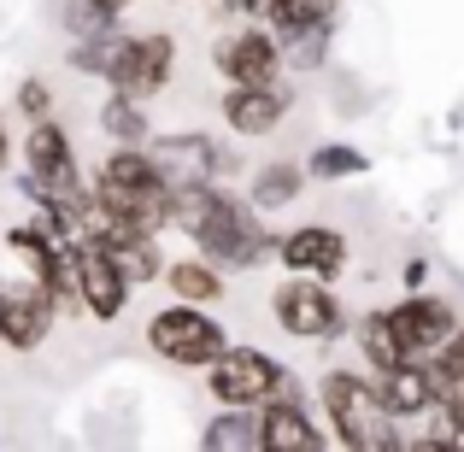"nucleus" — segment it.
<instances>
[{
  "instance_id": "f257e3e1",
  "label": "nucleus",
  "mask_w": 464,
  "mask_h": 452,
  "mask_svg": "<svg viewBox=\"0 0 464 452\" xmlns=\"http://www.w3.org/2000/svg\"><path fill=\"white\" fill-rule=\"evenodd\" d=\"M165 229H182L194 241V253L224 271H259L276 253V236L265 229V212L247 194L224 188V182L200 177V170H170V206H165Z\"/></svg>"
},
{
  "instance_id": "f03ea898",
  "label": "nucleus",
  "mask_w": 464,
  "mask_h": 452,
  "mask_svg": "<svg viewBox=\"0 0 464 452\" xmlns=\"http://www.w3.org/2000/svg\"><path fill=\"white\" fill-rule=\"evenodd\" d=\"M71 65L94 71V77L118 94L153 101V94H165L170 77H177V35L170 30H136V35L106 30V35H89V42L71 47Z\"/></svg>"
},
{
  "instance_id": "7ed1b4c3",
  "label": "nucleus",
  "mask_w": 464,
  "mask_h": 452,
  "mask_svg": "<svg viewBox=\"0 0 464 452\" xmlns=\"http://www.w3.org/2000/svg\"><path fill=\"white\" fill-rule=\"evenodd\" d=\"M317 411H324V429L335 447L347 452H388L400 447V423L382 406V388L371 370H353V364H329L317 370Z\"/></svg>"
},
{
  "instance_id": "20e7f679",
  "label": "nucleus",
  "mask_w": 464,
  "mask_h": 452,
  "mask_svg": "<svg viewBox=\"0 0 464 452\" xmlns=\"http://www.w3.org/2000/svg\"><path fill=\"white\" fill-rule=\"evenodd\" d=\"M89 194L106 206L112 217L148 229V236H165V206H170V165L153 148H118L94 165Z\"/></svg>"
},
{
  "instance_id": "39448f33",
  "label": "nucleus",
  "mask_w": 464,
  "mask_h": 452,
  "mask_svg": "<svg viewBox=\"0 0 464 452\" xmlns=\"http://www.w3.org/2000/svg\"><path fill=\"white\" fill-rule=\"evenodd\" d=\"M141 341H148V352L159 364H170V370H206V364L229 347V329L212 317V305L170 300V305H159V312H148Z\"/></svg>"
},
{
  "instance_id": "423d86ee",
  "label": "nucleus",
  "mask_w": 464,
  "mask_h": 452,
  "mask_svg": "<svg viewBox=\"0 0 464 452\" xmlns=\"http://www.w3.org/2000/svg\"><path fill=\"white\" fill-rule=\"evenodd\" d=\"M271 317L288 341H306V347H324V341L347 335V305L329 283L317 276H288V283L271 288Z\"/></svg>"
},
{
  "instance_id": "0eeeda50",
  "label": "nucleus",
  "mask_w": 464,
  "mask_h": 452,
  "mask_svg": "<svg viewBox=\"0 0 464 452\" xmlns=\"http://www.w3.org/2000/svg\"><path fill=\"white\" fill-rule=\"evenodd\" d=\"M276 388H288V364L265 347H247V341H241V347L229 341V347L206 364V394H212V406H247L253 411V406H265Z\"/></svg>"
},
{
  "instance_id": "6e6552de",
  "label": "nucleus",
  "mask_w": 464,
  "mask_h": 452,
  "mask_svg": "<svg viewBox=\"0 0 464 452\" xmlns=\"http://www.w3.org/2000/svg\"><path fill=\"white\" fill-rule=\"evenodd\" d=\"M212 71L224 82H276L283 77V42L265 30L259 18H247L241 30H224L212 42Z\"/></svg>"
},
{
  "instance_id": "1a4fd4ad",
  "label": "nucleus",
  "mask_w": 464,
  "mask_h": 452,
  "mask_svg": "<svg viewBox=\"0 0 464 452\" xmlns=\"http://www.w3.org/2000/svg\"><path fill=\"white\" fill-rule=\"evenodd\" d=\"M276 264H283L288 276H317V283H335L341 271L353 264V241L347 229L335 224H295L288 236H276Z\"/></svg>"
},
{
  "instance_id": "9d476101",
  "label": "nucleus",
  "mask_w": 464,
  "mask_h": 452,
  "mask_svg": "<svg viewBox=\"0 0 464 452\" xmlns=\"http://www.w3.org/2000/svg\"><path fill=\"white\" fill-rule=\"evenodd\" d=\"M218 112H224L229 136L241 141H265L283 130V118L295 112V89H288L283 77L276 82H229L224 101H218Z\"/></svg>"
},
{
  "instance_id": "9b49d317",
  "label": "nucleus",
  "mask_w": 464,
  "mask_h": 452,
  "mask_svg": "<svg viewBox=\"0 0 464 452\" xmlns=\"http://www.w3.org/2000/svg\"><path fill=\"white\" fill-rule=\"evenodd\" d=\"M253 411H259V452H324L329 447L324 418L295 394V382L276 388V394Z\"/></svg>"
},
{
  "instance_id": "f8f14e48",
  "label": "nucleus",
  "mask_w": 464,
  "mask_h": 452,
  "mask_svg": "<svg viewBox=\"0 0 464 452\" xmlns=\"http://www.w3.org/2000/svg\"><path fill=\"white\" fill-rule=\"evenodd\" d=\"M130 294H136V283L118 271L112 253L77 241V312L89 317V323H118V317L130 312Z\"/></svg>"
},
{
  "instance_id": "ddd939ff",
  "label": "nucleus",
  "mask_w": 464,
  "mask_h": 452,
  "mask_svg": "<svg viewBox=\"0 0 464 452\" xmlns=\"http://www.w3.org/2000/svg\"><path fill=\"white\" fill-rule=\"evenodd\" d=\"M388 323H394L406 359H430V352L447 347V335L459 329V312H453V300L430 294V288H406V300L388 305Z\"/></svg>"
},
{
  "instance_id": "4468645a",
  "label": "nucleus",
  "mask_w": 464,
  "mask_h": 452,
  "mask_svg": "<svg viewBox=\"0 0 464 452\" xmlns=\"http://www.w3.org/2000/svg\"><path fill=\"white\" fill-rule=\"evenodd\" d=\"M59 305L47 288H35L30 276L24 283H0V347L12 352H35L47 335H53Z\"/></svg>"
},
{
  "instance_id": "2eb2a0df",
  "label": "nucleus",
  "mask_w": 464,
  "mask_h": 452,
  "mask_svg": "<svg viewBox=\"0 0 464 452\" xmlns=\"http://www.w3.org/2000/svg\"><path fill=\"white\" fill-rule=\"evenodd\" d=\"M376 388H382V406L394 411V423H411L418 411H430V406H435L430 364H423V359H400L394 370L376 376Z\"/></svg>"
},
{
  "instance_id": "dca6fc26",
  "label": "nucleus",
  "mask_w": 464,
  "mask_h": 452,
  "mask_svg": "<svg viewBox=\"0 0 464 452\" xmlns=\"http://www.w3.org/2000/svg\"><path fill=\"white\" fill-rule=\"evenodd\" d=\"M159 283L170 288V300H194V305H218L229 294V271L212 259H165V271H159Z\"/></svg>"
},
{
  "instance_id": "f3484780",
  "label": "nucleus",
  "mask_w": 464,
  "mask_h": 452,
  "mask_svg": "<svg viewBox=\"0 0 464 452\" xmlns=\"http://www.w3.org/2000/svg\"><path fill=\"white\" fill-rule=\"evenodd\" d=\"M306 182L312 177H306L300 159H265V165H253V177H247V200L271 217V212H283V206H295L300 194H306Z\"/></svg>"
},
{
  "instance_id": "a211bd4d",
  "label": "nucleus",
  "mask_w": 464,
  "mask_h": 452,
  "mask_svg": "<svg viewBox=\"0 0 464 452\" xmlns=\"http://www.w3.org/2000/svg\"><path fill=\"white\" fill-rule=\"evenodd\" d=\"M94 124H101V136L118 141V148H148V141H153L148 101H136V94H118V89H106V101H101V112H94Z\"/></svg>"
},
{
  "instance_id": "6ab92c4d",
  "label": "nucleus",
  "mask_w": 464,
  "mask_h": 452,
  "mask_svg": "<svg viewBox=\"0 0 464 452\" xmlns=\"http://www.w3.org/2000/svg\"><path fill=\"white\" fill-rule=\"evenodd\" d=\"M206 452H259V411L247 406H218V418L200 429Z\"/></svg>"
},
{
  "instance_id": "aec40b11",
  "label": "nucleus",
  "mask_w": 464,
  "mask_h": 452,
  "mask_svg": "<svg viewBox=\"0 0 464 452\" xmlns=\"http://www.w3.org/2000/svg\"><path fill=\"white\" fill-rule=\"evenodd\" d=\"M353 341H359V359H364V370H371V376L394 370V364L406 359V347H400V335H394V323H388V312H364L359 323H353Z\"/></svg>"
},
{
  "instance_id": "412c9836",
  "label": "nucleus",
  "mask_w": 464,
  "mask_h": 452,
  "mask_svg": "<svg viewBox=\"0 0 464 452\" xmlns=\"http://www.w3.org/2000/svg\"><path fill=\"white\" fill-rule=\"evenodd\" d=\"M259 24L276 35V42L306 35V30H335V0H276Z\"/></svg>"
},
{
  "instance_id": "4be33fe9",
  "label": "nucleus",
  "mask_w": 464,
  "mask_h": 452,
  "mask_svg": "<svg viewBox=\"0 0 464 452\" xmlns=\"http://www.w3.org/2000/svg\"><path fill=\"white\" fill-rule=\"evenodd\" d=\"M300 165H306V177H317V182H353V177L371 170V153L353 148V141H317Z\"/></svg>"
},
{
  "instance_id": "5701e85b",
  "label": "nucleus",
  "mask_w": 464,
  "mask_h": 452,
  "mask_svg": "<svg viewBox=\"0 0 464 452\" xmlns=\"http://www.w3.org/2000/svg\"><path fill=\"white\" fill-rule=\"evenodd\" d=\"M118 259V271L130 276V283H159V271H165V253H159V236H124V241H112L106 247Z\"/></svg>"
},
{
  "instance_id": "b1692460",
  "label": "nucleus",
  "mask_w": 464,
  "mask_h": 452,
  "mask_svg": "<svg viewBox=\"0 0 464 452\" xmlns=\"http://www.w3.org/2000/svg\"><path fill=\"white\" fill-rule=\"evenodd\" d=\"M18 112H24V124H30V118H53V89H47V77H30L18 89Z\"/></svg>"
},
{
  "instance_id": "393cba45",
  "label": "nucleus",
  "mask_w": 464,
  "mask_h": 452,
  "mask_svg": "<svg viewBox=\"0 0 464 452\" xmlns=\"http://www.w3.org/2000/svg\"><path fill=\"white\" fill-rule=\"evenodd\" d=\"M400 283L423 288V283H430V259H423V253H418V259H406V264H400Z\"/></svg>"
},
{
  "instance_id": "a878e982",
  "label": "nucleus",
  "mask_w": 464,
  "mask_h": 452,
  "mask_svg": "<svg viewBox=\"0 0 464 452\" xmlns=\"http://www.w3.org/2000/svg\"><path fill=\"white\" fill-rule=\"evenodd\" d=\"M89 6H94V12H101V18H106V24H118V18H124V12H130V6H136V0H89Z\"/></svg>"
},
{
  "instance_id": "bb28decb",
  "label": "nucleus",
  "mask_w": 464,
  "mask_h": 452,
  "mask_svg": "<svg viewBox=\"0 0 464 452\" xmlns=\"http://www.w3.org/2000/svg\"><path fill=\"white\" fill-rule=\"evenodd\" d=\"M12 165V141H6V130H0V170Z\"/></svg>"
},
{
  "instance_id": "cd10ccee",
  "label": "nucleus",
  "mask_w": 464,
  "mask_h": 452,
  "mask_svg": "<svg viewBox=\"0 0 464 452\" xmlns=\"http://www.w3.org/2000/svg\"><path fill=\"white\" fill-rule=\"evenodd\" d=\"M170 6H182V0H170Z\"/></svg>"
}]
</instances>
